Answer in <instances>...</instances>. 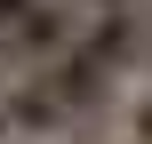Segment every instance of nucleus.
Wrapping results in <instances>:
<instances>
[{"label":"nucleus","instance_id":"39448f33","mask_svg":"<svg viewBox=\"0 0 152 144\" xmlns=\"http://www.w3.org/2000/svg\"><path fill=\"white\" fill-rule=\"evenodd\" d=\"M96 8H104V16H120V8H144V0H96Z\"/></svg>","mask_w":152,"mask_h":144},{"label":"nucleus","instance_id":"423d86ee","mask_svg":"<svg viewBox=\"0 0 152 144\" xmlns=\"http://www.w3.org/2000/svg\"><path fill=\"white\" fill-rule=\"evenodd\" d=\"M8 128H16V120H8V104H0V144H8Z\"/></svg>","mask_w":152,"mask_h":144},{"label":"nucleus","instance_id":"f03ea898","mask_svg":"<svg viewBox=\"0 0 152 144\" xmlns=\"http://www.w3.org/2000/svg\"><path fill=\"white\" fill-rule=\"evenodd\" d=\"M72 48H80V40H72V16H64L56 0H40V8L0 40V56H8V64H40V72H48L56 56H72Z\"/></svg>","mask_w":152,"mask_h":144},{"label":"nucleus","instance_id":"20e7f679","mask_svg":"<svg viewBox=\"0 0 152 144\" xmlns=\"http://www.w3.org/2000/svg\"><path fill=\"white\" fill-rule=\"evenodd\" d=\"M136 144H152V104H136Z\"/></svg>","mask_w":152,"mask_h":144},{"label":"nucleus","instance_id":"7ed1b4c3","mask_svg":"<svg viewBox=\"0 0 152 144\" xmlns=\"http://www.w3.org/2000/svg\"><path fill=\"white\" fill-rule=\"evenodd\" d=\"M8 120H16V128H40V136H56V128H72V112L56 104V88H48L40 72H32V80H24L16 96H8Z\"/></svg>","mask_w":152,"mask_h":144},{"label":"nucleus","instance_id":"f257e3e1","mask_svg":"<svg viewBox=\"0 0 152 144\" xmlns=\"http://www.w3.org/2000/svg\"><path fill=\"white\" fill-rule=\"evenodd\" d=\"M40 80L56 88V104H64L72 120H96V112L112 104V72H104V64H96L88 48H72V56H56V64H48Z\"/></svg>","mask_w":152,"mask_h":144}]
</instances>
